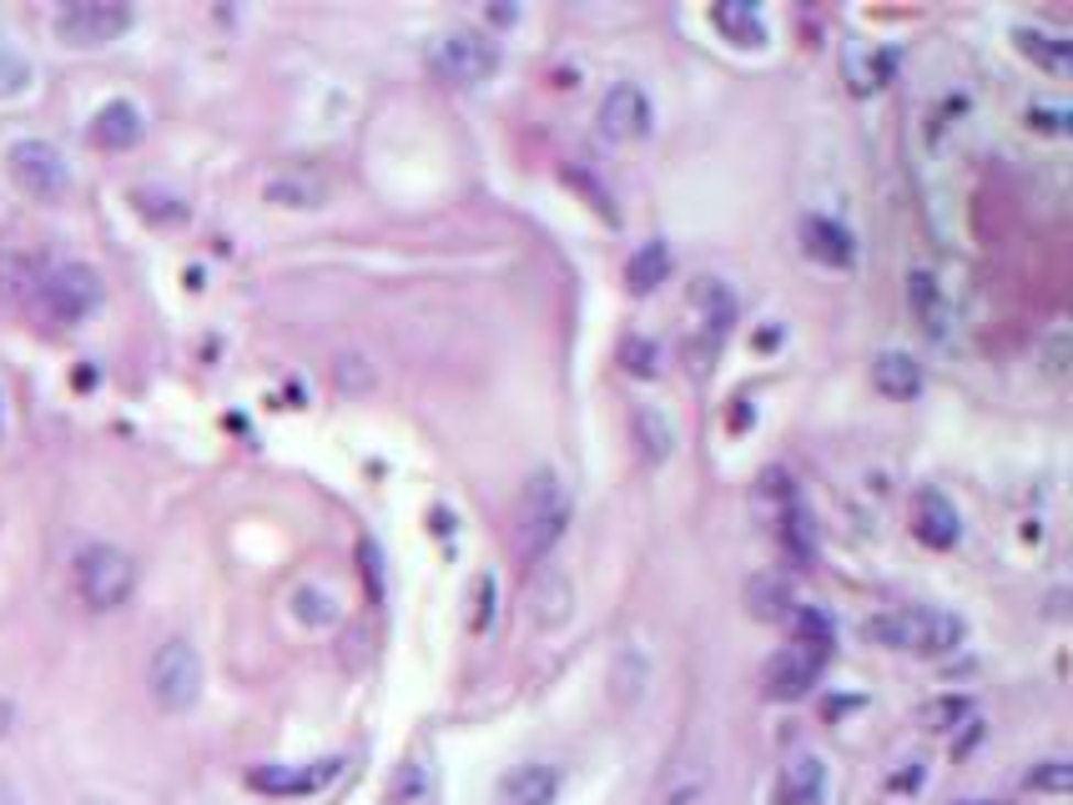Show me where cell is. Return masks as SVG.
<instances>
[{"instance_id": "34", "label": "cell", "mask_w": 1073, "mask_h": 805, "mask_svg": "<svg viewBox=\"0 0 1073 805\" xmlns=\"http://www.w3.org/2000/svg\"><path fill=\"white\" fill-rule=\"evenodd\" d=\"M1028 126H1033V131H1049V136H1069V107L1033 101V107H1028Z\"/></svg>"}, {"instance_id": "6", "label": "cell", "mask_w": 1073, "mask_h": 805, "mask_svg": "<svg viewBox=\"0 0 1073 805\" xmlns=\"http://www.w3.org/2000/svg\"><path fill=\"white\" fill-rule=\"evenodd\" d=\"M11 181L36 201H61L72 191V166L51 142H15L11 146Z\"/></svg>"}, {"instance_id": "24", "label": "cell", "mask_w": 1073, "mask_h": 805, "mask_svg": "<svg viewBox=\"0 0 1073 805\" xmlns=\"http://www.w3.org/2000/svg\"><path fill=\"white\" fill-rule=\"evenodd\" d=\"M887 76H893V56L887 51H847V81L857 96L887 86Z\"/></svg>"}, {"instance_id": "23", "label": "cell", "mask_w": 1073, "mask_h": 805, "mask_svg": "<svg viewBox=\"0 0 1073 805\" xmlns=\"http://www.w3.org/2000/svg\"><path fill=\"white\" fill-rule=\"evenodd\" d=\"M1018 51H1023L1033 66H1043V71H1069V66H1073V41L1053 36V31H1033V25H1023V31H1018Z\"/></svg>"}, {"instance_id": "26", "label": "cell", "mask_w": 1073, "mask_h": 805, "mask_svg": "<svg viewBox=\"0 0 1073 805\" xmlns=\"http://www.w3.org/2000/svg\"><path fill=\"white\" fill-rule=\"evenodd\" d=\"M267 201H277V207H318L322 181H313V177H273V181H267Z\"/></svg>"}, {"instance_id": "10", "label": "cell", "mask_w": 1073, "mask_h": 805, "mask_svg": "<svg viewBox=\"0 0 1073 805\" xmlns=\"http://www.w3.org/2000/svg\"><path fill=\"white\" fill-rule=\"evenodd\" d=\"M826 650H811V644H791L781 650L771 664H766V695L771 699H801L817 680H822Z\"/></svg>"}, {"instance_id": "20", "label": "cell", "mask_w": 1073, "mask_h": 805, "mask_svg": "<svg viewBox=\"0 0 1073 805\" xmlns=\"http://www.w3.org/2000/svg\"><path fill=\"white\" fill-rule=\"evenodd\" d=\"M711 21H715V31H721L731 46H762V41H766V21H762V11H756L752 0H726V5H715Z\"/></svg>"}, {"instance_id": "5", "label": "cell", "mask_w": 1073, "mask_h": 805, "mask_svg": "<svg viewBox=\"0 0 1073 805\" xmlns=\"http://www.w3.org/2000/svg\"><path fill=\"white\" fill-rule=\"evenodd\" d=\"M31 297H36V308L46 312L51 322H81L86 312H96V302H101V283H96L91 267H81V262H66V267H51V273L36 277V287H31Z\"/></svg>"}, {"instance_id": "14", "label": "cell", "mask_w": 1073, "mask_h": 805, "mask_svg": "<svg viewBox=\"0 0 1073 805\" xmlns=\"http://www.w3.org/2000/svg\"><path fill=\"white\" fill-rule=\"evenodd\" d=\"M872 388L883 393V398H918L922 393V363L912 353H902V348H887V353L872 357Z\"/></svg>"}, {"instance_id": "19", "label": "cell", "mask_w": 1073, "mask_h": 805, "mask_svg": "<svg viewBox=\"0 0 1073 805\" xmlns=\"http://www.w3.org/2000/svg\"><path fill=\"white\" fill-rule=\"evenodd\" d=\"M555 795H560V770L549 765H519L500 785V805H549Z\"/></svg>"}, {"instance_id": "3", "label": "cell", "mask_w": 1073, "mask_h": 805, "mask_svg": "<svg viewBox=\"0 0 1073 805\" xmlns=\"http://www.w3.org/2000/svg\"><path fill=\"white\" fill-rule=\"evenodd\" d=\"M76 594H81L86 609L107 615V609H121L136 589V564L132 554H121L117 544H86L72 564Z\"/></svg>"}, {"instance_id": "13", "label": "cell", "mask_w": 1073, "mask_h": 805, "mask_svg": "<svg viewBox=\"0 0 1073 805\" xmlns=\"http://www.w3.org/2000/svg\"><path fill=\"white\" fill-rule=\"evenodd\" d=\"M801 247L822 267H852L857 262V238L842 222H832V217H807L801 222Z\"/></svg>"}, {"instance_id": "7", "label": "cell", "mask_w": 1073, "mask_h": 805, "mask_svg": "<svg viewBox=\"0 0 1073 805\" xmlns=\"http://www.w3.org/2000/svg\"><path fill=\"white\" fill-rule=\"evenodd\" d=\"M127 25H132V5H121V0H72L56 15V36L66 46H107Z\"/></svg>"}, {"instance_id": "31", "label": "cell", "mask_w": 1073, "mask_h": 805, "mask_svg": "<svg viewBox=\"0 0 1073 805\" xmlns=\"http://www.w3.org/2000/svg\"><path fill=\"white\" fill-rule=\"evenodd\" d=\"M1069 348H1073L1069 328H1053L1049 338L1038 343V363H1043V373H1049V378H1063V373H1069Z\"/></svg>"}, {"instance_id": "32", "label": "cell", "mask_w": 1073, "mask_h": 805, "mask_svg": "<svg viewBox=\"0 0 1073 805\" xmlns=\"http://www.w3.org/2000/svg\"><path fill=\"white\" fill-rule=\"evenodd\" d=\"M494 604H500V584H494V574H479V584H474V615H469V629H474V635H484V629L494 625Z\"/></svg>"}, {"instance_id": "2", "label": "cell", "mask_w": 1073, "mask_h": 805, "mask_svg": "<svg viewBox=\"0 0 1073 805\" xmlns=\"http://www.w3.org/2000/svg\"><path fill=\"white\" fill-rule=\"evenodd\" d=\"M565 523H570V494H565V484L555 474H535L525 484V494H519V514H514V544H519V554L529 564L545 559L549 549L560 544Z\"/></svg>"}, {"instance_id": "4", "label": "cell", "mask_w": 1073, "mask_h": 805, "mask_svg": "<svg viewBox=\"0 0 1073 805\" xmlns=\"http://www.w3.org/2000/svg\"><path fill=\"white\" fill-rule=\"evenodd\" d=\"M146 680H152L156 705L182 715V710L197 705V695H202V660H197V650H191L187 640H167V644H156Z\"/></svg>"}, {"instance_id": "27", "label": "cell", "mask_w": 1073, "mask_h": 805, "mask_svg": "<svg viewBox=\"0 0 1073 805\" xmlns=\"http://www.w3.org/2000/svg\"><path fill=\"white\" fill-rule=\"evenodd\" d=\"M25 86H31V66H25V56L11 46V41L0 36V101H6V96H21Z\"/></svg>"}, {"instance_id": "8", "label": "cell", "mask_w": 1073, "mask_h": 805, "mask_svg": "<svg viewBox=\"0 0 1073 805\" xmlns=\"http://www.w3.org/2000/svg\"><path fill=\"white\" fill-rule=\"evenodd\" d=\"M434 66L453 86H484L500 71V46L490 36H479V31H449L439 41V51H434Z\"/></svg>"}, {"instance_id": "11", "label": "cell", "mask_w": 1073, "mask_h": 805, "mask_svg": "<svg viewBox=\"0 0 1073 805\" xmlns=\"http://www.w3.org/2000/svg\"><path fill=\"white\" fill-rule=\"evenodd\" d=\"M912 533H918L928 549H953L963 539V519H957L953 498L942 494V488H922L912 498Z\"/></svg>"}, {"instance_id": "16", "label": "cell", "mask_w": 1073, "mask_h": 805, "mask_svg": "<svg viewBox=\"0 0 1073 805\" xmlns=\"http://www.w3.org/2000/svg\"><path fill=\"white\" fill-rule=\"evenodd\" d=\"M631 433H635V449H640L645 463H666L676 453V423L660 413L656 402H635L631 408Z\"/></svg>"}, {"instance_id": "21", "label": "cell", "mask_w": 1073, "mask_h": 805, "mask_svg": "<svg viewBox=\"0 0 1073 805\" xmlns=\"http://www.w3.org/2000/svg\"><path fill=\"white\" fill-rule=\"evenodd\" d=\"M670 277V247L666 242H640V247L631 252V262H625V283H631V293H656L660 283Z\"/></svg>"}, {"instance_id": "12", "label": "cell", "mask_w": 1073, "mask_h": 805, "mask_svg": "<svg viewBox=\"0 0 1073 805\" xmlns=\"http://www.w3.org/2000/svg\"><path fill=\"white\" fill-rule=\"evenodd\" d=\"M338 770H343V760H318V765H263V770H252L248 775V785L252 791H263V795H313L333 781Z\"/></svg>"}, {"instance_id": "33", "label": "cell", "mask_w": 1073, "mask_h": 805, "mask_svg": "<svg viewBox=\"0 0 1073 805\" xmlns=\"http://www.w3.org/2000/svg\"><path fill=\"white\" fill-rule=\"evenodd\" d=\"M963 715H967L963 695H942V699H932V705H922V725H928V730H953Z\"/></svg>"}, {"instance_id": "35", "label": "cell", "mask_w": 1073, "mask_h": 805, "mask_svg": "<svg viewBox=\"0 0 1073 805\" xmlns=\"http://www.w3.org/2000/svg\"><path fill=\"white\" fill-rule=\"evenodd\" d=\"M625 367H631V373H640V378H656V373H660V353H656V343H645V338H631V343H625Z\"/></svg>"}, {"instance_id": "36", "label": "cell", "mask_w": 1073, "mask_h": 805, "mask_svg": "<svg viewBox=\"0 0 1073 805\" xmlns=\"http://www.w3.org/2000/svg\"><path fill=\"white\" fill-rule=\"evenodd\" d=\"M136 207H142L146 217H156V222H182V217H187V207H182L177 197H162V191H136Z\"/></svg>"}, {"instance_id": "28", "label": "cell", "mask_w": 1073, "mask_h": 805, "mask_svg": "<svg viewBox=\"0 0 1073 805\" xmlns=\"http://www.w3.org/2000/svg\"><path fill=\"white\" fill-rule=\"evenodd\" d=\"M746 599H752V609L762 619H787L791 615V594L781 589L776 580H756L752 589H746Z\"/></svg>"}, {"instance_id": "9", "label": "cell", "mask_w": 1073, "mask_h": 805, "mask_svg": "<svg viewBox=\"0 0 1073 805\" xmlns=\"http://www.w3.org/2000/svg\"><path fill=\"white\" fill-rule=\"evenodd\" d=\"M656 111H650V96L640 91L635 81H615L600 101V131H605L610 142H640L645 131H650Z\"/></svg>"}, {"instance_id": "15", "label": "cell", "mask_w": 1073, "mask_h": 805, "mask_svg": "<svg viewBox=\"0 0 1073 805\" xmlns=\"http://www.w3.org/2000/svg\"><path fill=\"white\" fill-rule=\"evenodd\" d=\"M146 117L132 107V101H107V107L91 117V142L107 146V152H127V146L142 142Z\"/></svg>"}, {"instance_id": "29", "label": "cell", "mask_w": 1073, "mask_h": 805, "mask_svg": "<svg viewBox=\"0 0 1073 805\" xmlns=\"http://www.w3.org/2000/svg\"><path fill=\"white\" fill-rule=\"evenodd\" d=\"M293 609H298L303 625H333V619H338L333 599H328L322 589H313V584H303V589L293 594Z\"/></svg>"}, {"instance_id": "30", "label": "cell", "mask_w": 1073, "mask_h": 805, "mask_svg": "<svg viewBox=\"0 0 1073 805\" xmlns=\"http://www.w3.org/2000/svg\"><path fill=\"white\" fill-rule=\"evenodd\" d=\"M1028 791H1049V795H1063L1073 785V765L1069 760H1043V765L1028 770Z\"/></svg>"}, {"instance_id": "17", "label": "cell", "mask_w": 1073, "mask_h": 805, "mask_svg": "<svg viewBox=\"0 0 1073 805\" xmlns=\"http://www.w3.org/2000/svg\"><path fill=\"white\" fill-rule=\"evenodd\" d=\"M907 308H912V318L922 322V328L932 332V338H948V297H942V283L928 273V267H918V273H907Z\"/></svg>"}, {"instance_id": "18", "label": "cell", "mask_w": 1073, "mask_h": 805, "mask_svg": "<svg viewBox=\"0 0 1073 805\" xmlns=\"http://www.w3.org/2000/svg\"><path fill=\"white\" fill-rule=\"evenodd\" d=\"M822 791H826V765L817 756H797L781 770V781H776V805H822Z\"/></svg>"}, {"instance_id": "22", "label": "cell", "mask_w": 1073, "mask_h": 805, "mask_svg": "<svg viewBox=\"0 0 1073 805\" xmlns=\"http://www.w3.org/2000/svg\"><path fill=\"white\" fill-rule=\"evenodd\" d=\"M691 302H696V312L705 318V328H715V332H726L731 322H736V293H731L721 277H696Z\"/></svg>"}, {"instance_id": "25", "label": "cell", "mask_w": 1073, "mask_h": 805, "mask_svg": "<svg viewBox=\"0 0 1073 805\" xmlns=\"http://www.w3.org/2000/svg\"><path fill=\"white\" fill-rule=\"evenodd\" d=\"M535 619L539 625H565L570 619V584L560 574H549V580L535 584Z\"/></svg>"}, {"instance_id": "1", "label": "cell", "mask_w": 1073, "mask_h": 805, "mask_svg": "<svg viewBox=\"0 0 1073 805\" xmlns=\"http://www.w3.org/2000/svg\"><path fill=\"white\" fill-rule=\"evenodd\" d=\"M862 640L883 644V650H912V654H953L963 644V619L953 609H932V604H912L897 615H872L862 619Z\"/></svg>"}]
</instances>
